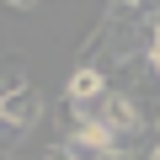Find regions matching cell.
<instances>
[{
	"mask_svg": "<svg viewBox=\"0 0 160 160\" xmlns=\"http://www.w3.org/2000/svg\"><path fill=\"white\" fill-rule=\"evenodd\" d=\"M43 118V102H38V91L32 86H22L16 96H6V102H0V139H16V133H27L32 123Z\"/></svg>",
	"mask_w": 160,
	"mask_h": 160,
	"instance_id": "6da1fadb",
	"label": "cell"
},
{
	"mask_svg": "<svg viewBox=\"0 0 160 160\" xmlns=\"http://www.w3.org/2000/svg\"><path fill=\"white\" fill-rule=\"evenodd\" d=\"M64 96H69V107H91V102H102V96H107V80H102V69H96V64H80V69L69 75Z\"/></svg>",
	"mask_w": 160,
	"mask_h": 160,
	"instance_id": "7a4b0ae2",
	"label": "cell"
},
{
	"mask_svg": "<svg viewBox=\"0 0 160 160\" xmlns=\"http://www.w3.org/2000/svg\"><path fill=\"white\" fill-rule=\"evenodd\" d=\"M43 160H86V155H80L69 139H59V144H48V149H43Z\"/></svg>",
	"mask_w": 160,
	"mask_h": 160,
	"instance_id": "3957f363",
	"label": "cell"
}]
</instances>
